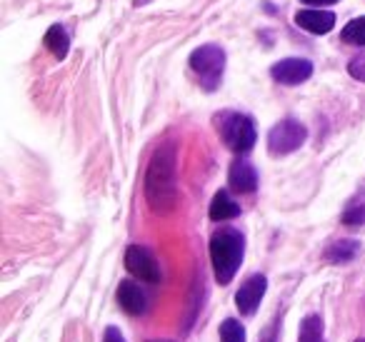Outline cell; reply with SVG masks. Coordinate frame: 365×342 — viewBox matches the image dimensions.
<instances>
[{
    "label": "cell",
    "mask_w": 365,
    "mask_h": 342,
    "mask_svg": "<svg viewBox=\"0 0 365 342\" xmlns=\"http://www.w3.org/2000/svg\"><path fill=\"white\" fill-rule=\"evenodd\" d=\"M298 342H325V335H323V320H320V315H308V317H303V322H300Z\"/></svg>",
    "instance_id": "obj_15"
},
{
    "label": "cell",
    "mask_w": 365,
    "mask_h": 342,
    "mask_svg": "<svg viewBox=\"0 0 365 342\" xmlns=\"http://www.w3.org/2000/svg\"><path fill=\"white\" fill-rule=\"evenodd\" d=\"M270 76L283 86H300L313 76V63L305 58H285L270 68Z\"/></svg>",
    "instance_id": "obj_7"
},
{
    "label": "cell",
    "mask_w": 365,
    "mask_h": 342,
    "mask_svg": "<svg viewBox=\"0 0 365 342\" xmlns=\"http://www.w3.org/2000/svg\"><path fill=\"white\" fill-rule=\"evenodd\" d=\"M268 290V277L265 275H250L248 280L240 285V290L235 292V305L243 315H253L258 310L260 300L265 297Z\"/></svg>",
    "instance_id": "obj_8"
},
{
    "label": "cell",
    "mask_w": 365,
    "mask_h": 342,
    "mask_svg": "<svg viewBox=\"0 0 365 342\" xmlns=\"http://www.w3.org/2000/svg\"><path fill=\"white\" fill-rule=\"evenodd\" d=\"M240 215V205L230 197L228 190H218L210 202V220L220 222V220H230V217Z\"/></svg>",
    "instance_id": "obj_12"
},
{
    "label": "cell",
    "mask_w": 365,
    "mask_h": 342,
    "mask_svg": "<svg viewBox=\"0 0 365 342\" xmlns=\"http://www.w3.org/2000/svg\"><path fill=\"white\" fill-rule=\"evenodd\" d=\"M348 73L355 78V81L365 83V51L360 53V56H355L353 61L348 63Z\"/></svg>",
    "instance_id": "obj_18"
},
{
    "label": "cell",
    "mask_w": 365,
    "mask_h": 342,
    "mask_svg": "<svg viewBox=\"0 0 365 342\" xmlns=\"http://www.w3.org/2000/svg\"><path fill=\"white\" fill-rule=\"evenodd\" d=\"M355 342H365V337H360V340H355Z\"/></svg>",
    "instance_id": "obj_24"
},
{
    "label": "cell",
    "mask_w": 365,
    "mask_h": 342,
    "mask_svg": "<svg viewBox=\"0 0 365 342\" xmlns=\"http://www.w3.org/2000/svg\"><path fill=\"white\" fill-rule=\"evenodd\" d=\"M300 3L313 6V8H323V6H333V3H338V0H300Z\"/></svg>",
    "instance_id": "obj_21"
},
{
    "label": "cell",
    "mask_w": 365,
    "mask_h": 342,
    "mask_svg": "<svg viewBox=\"0 0 365 342\" xmlns=\"http://www.w3.org/2000/svg\"><path fill=\"white\" fill-rule=\"evenodd\" d=\"M145 200L153 212L168 215L178 205V170H175V145L170 140L163 142L153 152L150 162L145 170Z\"/></svg>",
    "instance_id": "obj_1"
},
{
    "label": "cell",
    "mask_w": 365,
    "mask_h": 342,
    "mask_svg": "<svg viewBox=\"0 0 365 342\" xmlns=\"http://www.w3.org/2000/svg\"><path fill=\"white\" fill-rule=\"evenodd\" d=\"M360 252V242L358 240H338L325 250V260L335 262V265H343V262H350L355 255Z\"/></svg>",
    "instance_id": "obj_13"
},
{
    "label": "cell",
    "mask_w": 365,
    "mask_h": 342,
    "mask_svg": "<svg viewBox=\"0 0 365 342\" xmlns=\"http://www.w3.org/2000/svg\"><path fill=\"white\" fill-rule=\"evenodd\" d=\"M295 23L300 28H305L308 33H315V36H325V33L333 31L335 26V16L328 11H298L295 13Z\"/></svg>",
    "instance_id": "obj_11"
},
{
    "label": "cell",
    "mask_w": 365,
    "mask_h": 342,
    "mask_svg": "<svg viewBox=\"0 0 365 342\" xmlns=\"http://www.w3.org/2000/svg\"><path fill=\"white\" fill-rule=\"evenodd\" d=\"M228 182L235 192H240V195H250V192L258 190V170H255L250 160L238 157V160H233V165H230Z\"/></svg>",
    "instance_id": "obj_9"
},
{
    "label": "cell",
    "mask_w": 365,
    "mask_h": 342,
    "mask_svg": "<svg viewBox=\"0 0 365 342\" xmlns=\"http://www.w3.org/2000/svg\"><path fill=\"white\" fill-rule=\"evenodd\" d=\"M215 128H218L223 142L235 155H245L248 150H253L258 133H255L253 118H248L245 113H233V110L218 113L215 115Z\"/></svg>",
    "instance_id": "obj_3"
},
{
    "label": "cell",
    "mask_w": 365,
    "mask_h": 342,
    "mask_svg": "<svg viewBox=\"0 0 365 342\" xmlns=\"http://www.w3.org/2000/svg\"><path fill=\"white\" fill-rule=\"evenodd\" d=\"M340 36H343V41L350 43V46H365V16L350 21L348 26L343 28Z\"/></svg>",
    "instance_id": "obj_16"
},
{
    "label": "cell",
    "mask_w": 365,
    "mask_h": 342,
    "mask_svg": "<svg viewBox=\"0 0 365 342\" xmlns=\"http://www.w3.org/2000/svg\"><path fill=\"white\" fill-rule=\"evenodd\" d=\"M148 342H170V340H148Z\"/></svg>",
    "instance_id": "obj_23"
},
{
    "label": "cell",
    "mask_w": 365,
    "mask_h": 342,
    "mask_svg": "<svg viewBox=\"0 0 365 342\" xmlns=\"http://www.w3.org/2000/svg\"><path fill=\"white\" fill-rule=\"evenodd\" d=\"M190 68H193V73L198 76L200 86L208 93H213L215 88L220 86V81H223V71H225L223 48L213 46V43L200 46L198 51H193V56H190Z\"/></svg>",
    "instance_id": "obj_4"
},
{
    "label": "cell",
    "mask_w": 365,
    "mask_h": 342,
    "mask_svg": "<svg viewBox=\"0 0 365 342\" xmlns=\"http://www.w3.org/2000/svg\"><path fill=\"white\" fill-rule=\"evenodd\" d=\"M125 270L130 275L140 277L143 282H160V265H158L155 255H153L148 247H140V245H130L125 250Z\"/></svg>",
    "instance_id": "obj_6"
},
{
    "label": "cell",
    "mask_w": 365,
    "mask_h": 342,
    "mask_svg": "<svg viewBox=\"0 0 365 342\" xmlns=\"http://www.w3.org/2000/svg\"><path fill=\"white\" fill-rule=\"evenodd\" d=\"M145 3H150V0H135V3H133V6H135V8H140V6H145Z\"/></svg>",
    "instance_id": "obj_22"
},
{
    "label": "cell",
    "mask_w": 365,
    "mask_h": 342,
    "mask_svg": "<svg viewBox=\"0 0 365 342\" xmlns=\"http://www.w3.org/2000/svg\"><path fill=\"white\" fill-rule=\"evenodd\" d=\"M220 342H245V327L235 317L220 322Z\"/></svg>",
    "instance_id": "obj_17"
},
{
    "label": "cell",
    "mask_w": 365,
    "mask_h": 342,
    "mask_svg": "<svg viewBox=\"0 0 365 342\" xmlns=\"http://www.w3.org/2000/svg\"><path fill=\"white\" fill-rule=\"evenodd\" d=\"M103 342H125V337L120 335V330H118V327H106Z\"/></svg>",
    "instance_id": "obj_20"
},
{
    "label": "cell",
    "mask_w": 365,
    "mask_h": 342,
    "mask_svg": "<svg viewBox=\"0 0 365 342\" xmlns=\"http://www.w3.org/2000/svg\"><path fill=\"white\" fill-rule=\"evenodd\" d=\"M343 222L345 225H360V222H365V205L348 207L343 215Z\"/></svg>",
    "instance_id": "obj_19"
},
{
    "label": "cell",
    "mask_w": 365,
    "mask_h": 342,
    "mask_svg": "<svg viewBox=\"0 0 365 342\" xmlns=\"http://www.w3.org/2000/svg\"><path fill=\"white\" fill-rule=\"evenodd\" d=\"M245 255V237L235 227H220L210 237V262H213L215 280L220 285H228L238 272Z\"/></svg>",
    "instance_id": "obj_2"
},
{
    "label": "cell",
    "mask_w": 365,
    "mask_h": 342,
    "mask_svg": "<svg viewBox=\"0 0 365 342\" xmlns=\"http://www.w3.org/2000/svg\"><path fill=\"white\" fill-rule=\"evenodd\" d=\"M308 138V130L300 120L295 118H285V120L275 123L273 130L268 133V150L270 155H288L295 152Z\"/></svg>",
    "instance_id": "obj_5"
},
{
    "label": "cell",
    "mask_w": 365,
    "mask_h": 342,
    "mask_svg": "<svg viewBox=\"0 0 365 342\" xmlns=\"http://www.w3.org/2000/svg\"><path fill=\"white\" fill-rule=\"evenodd\" d=\"M118 302H120V307L128 315H143L148 310V295L133 280H123L118 285Z\"/></svg>",
    "instance_id": "obj_10"
},
{
    "label": "cell",
    "mask_w": 365,
    "mask_h": 342,
    "mask_svg": "<svg viewBox=\"0 0 365 342\" xmlns=\"http://www.w3.org/2000/svg\"><path fill=\"white\" fill-rule=\"evenodd\" d=\"M46 48L58 58V61H63V58L68 56V51H71V38H68L66 28H63V26H51V28H48Z\"/></svg>",
    "instance_id": "obj_14"
}]
</instances>
